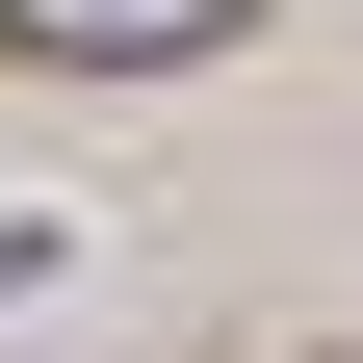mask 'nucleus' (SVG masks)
I'll use <instances>...</instances> for the list:
<instances>
[{"instance_id": "nucleus-1", "label": "nucleus", "mask_w": 363, "mask_h": 363, "mask_svg": "<svg viewBox=\"0 0 363 363\" xmlns=\"http://www.w3.org/2000/svg\"><path fill=\"white\" fill-rule=\"evenodd\" d=\"M259 0H0V52H78V78H156V52H234Z\"/></svg>"}]
</instances>
